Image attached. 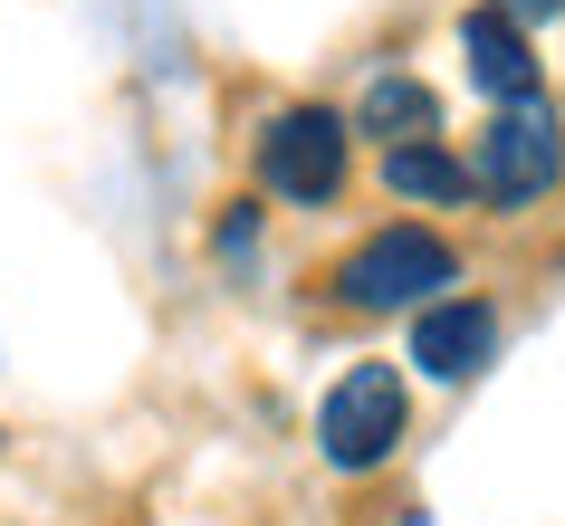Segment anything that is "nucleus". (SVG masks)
Returning <instances> with one entry per match:
<instances>
[{
    "instance_id": "obj_8",
    "label": "nucleus",
    "mask_w": 565,
    "mask_h": 526,
    "mask_svg": "<svg viewBox=\"0 0 565 526\" xmlns=\"http://www.w3.org/2000/svg\"><path fill=\"white\" fill-rule=\"evenodd\" d=\"M355 125H364V135H384V153H393V144H422V135L441 125V106H431L422 77H374L364 106H355Z\"/></svg>"
},
{
    "instance_id": "obj_2",
    "label": "nucleus",
    "mask_w": 565,
    "mask_h": 526,
    "mask_svg": "<svg viewBox=\"0 0 565 526\" xmlns=\"http://www.w3.org/2000/svg\"><path fill=\"white\" fill-rule=\"evenodd\" d=\"M450 278H460V249H450L441 230L393 221V230H374L364 249H345L335 297H345V307H364V316H393V307H431Z\"/></svg>"
},
{
    "instance_id": "obj_3",
    "label": "nucleus",
    "mask_w": 565,
    "mask_h": 526,
    "mask_svg": "<svg viewBox=\"0 0 565 526\" xmlns=\"http://www.w3.org/2000/svg\"><path fill=\"white\" fill-rule=\"evenodd\" d=\"M403 374L393 364H345V374L327 383V402H317V450H327V469H345V479H364V469L393 460V440H403Z\"/></svg>"
},
{
    "instance_id": "obj_10",
    "label": "nucleus",
    "mask_w": 565,
    "mask_h": 526,
    "mask_svg": "<svg viewBox=\"0 0 565 526\" xmlns=\"http://www.w3.org/2000/svg\"><path fill=\"white\" fill-rule=\"evenodd\" d=\"M489 10H508L518 30H527V20H565V0H489Z\"/></svg>"
},
{
    "instance_id": "obj_9",
    "label": "nucleus",
    "mask_w": 565,
    "mask_h": 526,
    "mask_svg": "<svg viewBox=\"0 0 565 526\" xmlns=\"http://www.w3.org/2000/svg\"><path fill=\"white\" fill-rule=\"evenodd\" d=\"M249 249H259V202H231V221H221V268H249Z\"/></svg>"
},
{
    "instance_id": "obj_6",
    "label": "nucleus",
    "mask_w": 565,
    "mask_h": 526,
    "mask_svg": "<svg viewBox=\"0 0 565 526\" xmlns=\"http://www.w3.org/2000/svg\"><path fill=\"white\" fill-rule=\"evenodd\" d=\"M460 58H470L479 96H499V106H527V96H536V49H527V30H518L508 10H489V0L460 20Z\"/></svg>"
},
{
    "instance_id": "obj_5",
    "label": "nucleus",
    "mask_w": 565,
    "mask_h": 526,
    "mask_svg": "<svg viewBox=\"0 0 565 526\" xmlns=\"http://www.w3.org/2000/svg\"><path fill=\"white\" fill-rule=\"evenodd\" d=\"M489 354H499V316H489V297H431V307L413 316V364L431 383L489 374Z\"/></svg>"
},
{
    "instance_id": "obj_7",
    "label": "nucleus",
    "mask_w": 565,
    "mask_h": 526,
    "mask_svg": "<svg viewBox=\"0 0 565 526\" xmlns=\"http://www.w3.org/2000/svg\"><path fill=\"white\" fill-rule=\"evenodd\" d=\"M384 192H393V202H470V163L422 135V144H393L384 153Z\"/></svg>"
},
{
    "instance_id": "obj_4",
    "label": "nucleus",
    "mask_w": 565,
    "mask_h": 526,
    "mask_svg": "<svg viewBox=\"0 0 565 526\" xmlns=\"http://www.w3.org/2000/svg\"><path fill=\"white\" fill-rule=\"evenodd\" d=\"M345 135L355 125L335 106H288L259 125V192L278 202H335L345 192Z\"/></svg>"
},
{
    "instance_id": "obj_1",
    "label": "nucleus",
    "mask_w": 565,
    "mask_h": 526,
    "mask_svg": "<svg viewBox=\"0 0 565 526\" xmlns=\"http://www.w3.org/2000/svg\"><path fill=\"white\" fill-rule=\"evenodd\" d=\"M556 182H565V125H556V106H546V96L499 106L489 135H479V153H470V192L489 211H527V202H546Z\"/></svg>"
}]
</instances>
